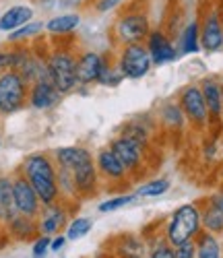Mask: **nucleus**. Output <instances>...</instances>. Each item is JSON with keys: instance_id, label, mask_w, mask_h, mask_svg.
Segmentation results:
<instances>
[{"instance_id": "nucleus-1", "label": "nucleus", "mask_w": 223, "mask_h": 258, "mask_svg": "<svg viewBox=\"0 0 223 258\" xmlns=\"http://www.w3.org/2000/svg\"><path fill=\"white\" fill-rule=\"evenodd\" d=\"M19 171L23 174L31 186L35 188L37 197L43 207L60 203V188H58V169L52 153H31L23 159Z\"/></svg>"}, {"instance_id": "nucleus-2", "label": "nucleus", "mask_w": 223, "mask_h": 258, "mask_svg": "<svg viewBox=\"0 0 223 258\" xmlns=\"http://www.w3.org/2000/svg\"><path fill=\"white\" fill-rule=\"evenodd\" d=\"M151 19L149 13L141 7H126L112 25V39L114 44L126 46V44H145V39L151 33Z\"/></svg>"}, {"instance_id": "nucleus-3", "label": "nucleus", "mask_w": 223, "mask_h": 258, "mask_svg": "<svg viewBox=\"0 0 223 258\" xmlns=\"http://www.w3.org/2000/svg\"><path fill=\"white\" fill-rule=\"evenodd\" d=\"M200 231H203L200 207H198V203H186V205H180L172 213L163 235L172 246H180L184 242L194 240Z\"/></svg>"}, {"instance_id": "nucleus-4", "label": "nucleus", "mask_w": 223, "mask_h": 258, "mask_svg": "<svg viewBox=\"0 0 223 258\" xmlns=\"http://www.w3.org/2000/svg\"><path fill=\"white\" fill-rule=\"evenodd\" d=\"M46 62L52 75V83L62 95H69L79 89L77 79V54L71 48H54L46 54Z\"/></svg>"}, {"instance_id": "nucleus-5", "label": "nucleus", "mask_w": 223, "mask_h": 258, "mask_svg": "<svg viewBox=\"0 0 223 258\" xmlns=\"http://www.w3.org/2000/svg\"><path fill=\"white\" fill-rule=\"evenodd\" d=\"M29 97V83L19 71L0 73V116H11L23 110Z\"/></svg>"}, {"instance_id": "nucleus-6", "label": "nucleus", "mask_w": 223, "mask_h": 258, "mask_svg": "<svg viewBox=\"0 0 223 258\" xmlns=\"http://www.w3.org/2000/svg\"><path fill=\"white\" fill-rule=\"evenodd\" d=\"M200 50L207 54H217L223 50V5L209 3L200 9Z\"/></svg>"}, {"instance_id": "nucleus-7", "label": "nucleus", "mask_w": 223, "mask_h": 258, "mask_svg": "<svg viewBox=\"0 0 223 258\" xmlns=\"http://www.w3.org/2000/svg\"><path fill=\"white\" fill-rule=\"evenodd\" d=\"M178 103H180L182 112L186 116V122L196 128V131H205L211 124V116H209V110H207V103H205V97H203V91H200V85L196 83H190V85H184L178 93Z\"/></svg>"}, {"instance_id": "nucleus-8", "label": "nucleus", "mask_w": 223, "mask_h": 258, "mask_svg": "<svg viewBox=\"0 0 223 258\" xmlns=\"http://www.w3.org/2000/svg\"><path fill=\"white\" fill-rule=\"evenodd\" d=\"M116 62H118L124 79H130V81H139V79L147 77L149 71L153 69V60H151V54H149L145 44L120 46Z\"/></svg>"}, {"instance_id": "nucleus-9", "label": "nucleus", "mask_w": 223, "mask_h": 258, "mask_svg": "<svg viewBox=\"0 0 223 258\" xmlns=\"http://www.w3.org/2000/svg\"><path fill=\"white\" fill-rule=\"evenodd\" d=\"M13 197H15V207L19 215H25V217H37L41 213V201L37 197L35 188L31 186V182L17 171L13 176Z\"/></svg>"}, {"instance_id": "nucleus-10", "label": "nucleus", "mask_w": 223, "mask_h": 258, "mask_svg": "<svg viewBox=\"0 0 223 258\" xmlns=\"http://www.w3.org/2000/svg\"><path fill=\"white\" fill-rule=\"evenodd\" d=\"M109 64V56L97 50H83L77 54V79L79 87H89L99 81L103 69Z\"/></svg>"}, {"instance_id": "nucleus-11", "label": "nucleus", "mask_w": 223, "mask_h": 258, "mask_svg": "<svg viewBox=\"0 0 223 258\" xmlns=\"http://www.w3.org/2000/svg\"><path fill=\"white\" fill-rule=\"evenodd\" d=\"M109 149L118 155V159L124 163V167L128 169L130 176H135L137 171L143 169L147 149L143 145H139L137 141H132L130 137H124V135H118L116 139H112Z\"/></svg>"}, {"instance_id": "nucleus-12", "label": "nucleus", "mask_w": 223, "mask_h": 258, "mask_svg": "<svg viewBox=\"0 0 223 258\" xmlns=\"http://www.w3.org/2000/svg\"><path fill=\"white\" fill-rule=\"evenodd\" d=\"M145 46L151 54V60H153V67H163V64H170L174 62L180 52H178V46L172 41V37L163 31V29H151L149 37L145 39Z\"/></svg>"}, {"instance_id": "nucleus-13", "label": "nucleus", "mask_w": 223, "mask_h": 258, "mask_svg": "<svg viewBox=\"0 0 223 258\" xmlns=\"http://www.w3.org/2000/svg\"><path fill=\"white\" fill-rule=\"evenodd\" d=\"M62 93L56 89V85L52 81H37L33 85H29V97L27 103L37 112H46L56 107L62 101Z\"/></svg>"}, {"instance_id": "nucleus-14", "label": "nucleus", "mask_w": 223, "mask_h": 258, "mask_svg": "<svg viewBox=\"0 0 223 258\" xmlns=\"http://www.w3.org/2000/svg\"><path fill=\"white\" fill-rule=\"evenodd\" d=\"M69 219V209L62 203H54L48 207H41V213L37 215V231L39 235H58Z\"/></svg>"}, {"instance_id": "nucleus-15", "label": "nucleus", "mask_w": 223, "mask_h": 258, "mask_svg": "<svg viewBox=\"0 0 223 258\" xmlns=\"http://www.w3.org/2000/svg\"><path fill=\"white\" fill-rule=\"evenodd\" d=\"M95 165L99 171V178L107 180V182H126L130 178L128 169L124 167V163L118 159V155L112 151L109 147H103L95 155Z\"/></svg>"}, {"instance_id": "nucleus-16", "label": "nucleus", "mask_w": 223, "mask_h": 258, "mask_svg": "<svg viewBox=\"0 0 223 258\" xmlns=\"http://www.w3.org/2000/svg\"><path fill=\"white\" fill-rule=\"evenodd\" d=\"M198 85H200V91H203V97H205V103H207L211 124L221 122V118H223V87H221V81H217L213 77H207Z\"/></svg>"}, {"instance_id": "nucleus-17", "label": "nucleus", "mask_w": 223, "mask_h": 258, "mask_svg": "<svg viewBox=\"0 0 223 258\" xmlns=\"http://www.w3.org/2000/svg\"><path fill=\"white\" fill-rule=\"evenodd\" d=\"M83 23V17L75 11H66L60 15H54L46 21V33L54 39L66 37V35H73Z\"/></svg>"}, {"instance_id": "nucleus-18", "label": "nucleus", "mask_w": 223, "mask_h": 258, "mask_svg": "<svg viewBox=\"0 0 223 258\" xmlns=\"http://www.w3.org/2000/svg\"><path fill=\"white\" fill-rule=\"evenodd\" d=\"M73 178H75V184H77L81 199L93 197L97 192V186H99V171H97V165H95V157L91 161L79 165L77 169H73Z\"/></svg>"}, {"instance_id": "nucleus-19", "label": "nucleus", "mask_w": 223, "mask_h": 258, "mask_svg": "<svg viewBox=\"0 0 223 258\" xmlns=\"http://www.w3.org/2000/svg\"><path fill=\"white\" fill-rule=\"evenodd\" d=\"M52 157H54V161H56L58 167H66V169H71V171L77 169L79 165H83V163H87V161L93 159L91 151H89L87 147H77V145L54 149Z\"/></svg>"}, {"instance_id": "nucleus-20", "label": "nucleus", "mask_w": 223, "mask_h": 258, "mask_svg": "<svg viewBox=\"0 0 223 258\" xmlns=\"http://www.w3.org/2000/svg\"><path fill=\"white\" fill-rule=\"evenodd\" d=\"M33 15L35 13L29 5H13L0 15V31L11 33L19 27H23L29 23V21H33Z\"/></svg>"}, {"instance_id": "nucleus-21", "label": "nucleus", "mask_w": 223, "mask_h": 258, "mask_svg": "<svg viewBox=\"0 0 223 258\" xmlns=\"http://www.w3.org/2000/svg\"><path fill=\"white\" fill-rule=\"evenodd\" d=\"M178 52L180 56H190L200 52V25L198 19H190L178 33Z\"/></svg>"}, {"instance_id": "nucleus-22", "label": "nucleus", "mask_w": 223, "mask_h": 258, "mask_svg": "<svg viewBox=\"0 0 223 258\" xmlns=\"http://www.w3.org/2000/svg\"><path fill=\"white\" fill-rule=\"evenodd\" d=\"M198 207L203 229L213 235H223V211L213 203V199H205L203 203H198Z\"/></svg>"}, {"instance_id": "nucleus-23", "label": "nucleus", "mask_w": 223, "mask_h": 258, "mask_svg": "<svg viewBox=\"0 0 223 258\" xmlns=\"http://www.w3.org/2000/svg\"><path fill=\"white\" fill-rule=\"evenodd\" d=\"M17 207L13 197V178L11 176H0V223H9L13 217H17Z\"/></svg>"}, {"instance_id": "nucleus-24", "label": "nucleus", "mask_w": 223, "mask_h": 258, "mask_svg": "<svg viewBox=\"0 0 223 258\" xmlns=\"http://www.w3.org/2000/svg\"><path fill=\"white\" fill-rule=\"evenodd\" d=\"M46 33V21H29L27 25L19 27L7 35V44H31L35 39H41Z\"/></svg>"}, {"instance_id": "nucleus-25", "label": "nucleus", "mask_w": 223, "mask_h": 258, "mask_svg": "<svg viewBox=\"0 0 223 258\" xmlns=\"http://www.w3.org/2000/svg\"><path fill=\"white\" fill-rule=\"evenodd\" d=\"M194 244H196V258H223V248L221 242L217 240V235L205 229L194 238Z\"/></svg>"}, {"instance_id": "nucleus-26", "label": "nucleus", "mask_w": 223, "mask_h": 258, "mask_svg": "<svg viewBox=\"0 0 223 258\" xmlns=\"http://www.w3.org/2000/svg\"><path fill=\"white\" fill-rule=\"evenodd\" d=\"M159 120L165 128H170V131H182V128L188 124L186 122V116L182 112V107L178 101H168L161 105L159 110Z\"/></svg>"}, {"instance_id": "nucleus-27", "label": "nucleus", "mask_w": 223, "mask_h": 258, "mask_svg": "<svg viewBox=\"0 0 223 258\" xmlns=\"http://www.w3.org/2000/svg\"><path fill=\"white\" fill-rule=\"evenodd\" d=\"M7 227H9V233L17 240H27L33 233H39L37 231V217H25V215L13 217L7 223Z\"/></svg>"}, {"instance_id": "nucleus-28", "label": "nucleus", "mask_w": 223, "mask_h": 258, "mask_svg": "<svg viewBox=\"0 0 223 258\" xmlns=\"http://www.w3.org/2000/svg\"><path fill=\"white\" fill-rule=\"evenodd\" d=\"M172 188V182L168 178H155V180H149V182H143L135 195L139 199H157V197H163L165 192Z\"/></svg>"}, {"instance_id": "nucleus-29", "label": "nucleus", "mask_w": 223, "mask_h": 258, "mask_svg": "<svg viewBox=\"0 0 223 258\" xmlns=\"http://www.w3.org/2000/svg\"><path fill=\"white\" fill-rule=\"evenodd\" d=\"M122 135L130 137L132 141H137L139 145H143L145 149H149V141H151V128L143 122V120H130L124 128H122Z\"/></svg>"}, {"instance_id": "nucleus-30", "label": "nucleus", "mask_w": 223, "mask_h": 258, "mask_svg": "<svg viewBox=\"0 0 223 258\" xmlns=\"http://www.w3.org/2000/svg\"><path fill=\"white\" fill-rule=\"evenodd\" d=\"M118 254L122 258H143L145 256V244L135 238V235H124L118 246Z\"/></svg>"}, {"instance_id": "nucleus-31", "label": "nucleus", "mask_w": 223, "mask_h": 258, "mask_svg": "<svg viewBox=\"0 0 223 258\" xmlns=\"http://www.w3.org/2000/svg\"><path fill=\"white\" fill-rule=\"evenodd\" d=\"M139 197L135 195V192H128V195H118V197H112L107 201H101L97 205V211L99 213H114V211H120L128 205H132Z\"/></svg>"}, {"instance_id": "nucleus-32", "label": "nucleus", "mask_w": 223, "mask_h": 258, "mask_svg": "<svg viewBox=\"0 0 223 258\" xmlns=\"http://www.w3.org/2000/svg\"><path fill=\"white\" fill-rule=\"evenodd\" d=\"M93 229V219L89 217H75L69 225H66V238L69 240H81Z\"/></svg>"}, {"instance_id": "nucleus-33", "label": "nucleus", "mask_w": 223, "mask_h": 258, "mask_svg": "<svg viewBox=\"0 0 223 258\" xmlns=\"http://www.w3.org/2000/svg\"><path fill=\"white\" fill-rule=\"evenodd\" d=\"M122 81H124V75H122V71L118 67V62H112L109 60V64L103 69L97 85H101V87H118Z\"/></svg>"}, {"instance_id": "nucleus-34", "label": "nucleus", "mask_w": 223, "mask_h": 258, "mask_svg": "<svg viewBox=\"0 0 223 258\" xmlns=\"http://www.w3.org/2000/svg\"><path fill=\"white\" fill-rule=\"evenodd\" d=\"M149 258H176V248L165 240H159L157 244H153L151 250H149Z\"/></svg>"}, {"instance_id": "nucleus-35", "label": "nucleus", "mask_w": 223, "mask_h": 258, "mask_svg": "<svg viewBox=\"0 0 223 258\" xmlns=\"http://www.w3.org/2000/svg\"><path fill=\"white\" fill-rule=\"evenodd\" d=\"M126 0H95L93 3V11L99 13V15H105V13H112L120 7H124Z\"/></svg>"}, {"instance_id": "nucleus-36", "label": "nucleus", "mask_w": 223, "mask_h": 258, "mask_svg": "<svg viewBox=\"0 0 223 258\" xmlns=\"http://www.w3.org/2000/svg\"><path fill=\"white\" fill-rule=\"evenodd\" d=\"M50 244H52V238L50 235H39V238L33 242V258H43L50 250Z\"/></svg>"}, {"instance_id": "nucleus-37", "label": "nucleus", "mask_w": 223, "mask_h": 258, "mask_svg": "<svg viewBox=\"0 0 223 258\" xmlns=\"http://www.w3.org/2000/svg\"><path fill=\"white\" fill-rule=\"evenodd\" d=\"M176 248V258H196V244L194 240L184 242L180 246H174Z\"/></svg>"}, {"instance_id": "nucleus-38", "label": "nucleus", "mask_w": 223, "mask_h": 258, "mask_svg": "<svg viewBox=\"0 0 223 258\" xmlns=\"http://www.w3.org/2000/svg\"><path fill=\"white\" fill-rule=\"evenodd\" d=\"M66 242H69V238H66V235H54L52 244H50V252H60V250L66 246Z\"/></svg>"}, {"instance_id": "nucleus-39", "label": "nucleus", "mask_w": 223, "mask_h": 258, "mask_svg": "<svg viewBox=\"0 0 223 258\" xmlns=\"http://www.w3.org/2000/svg\"><path fill=\"white\" fill-rule=\"evenodd\" d=\"M85 3H87V0H58V5H60L62 9H69V11L79 9V7H83Z\"/></svg>"}, {"instance_id": "nucleus-40", "label": "nucleus", "mask_w": 223, "mask_h": 258, "mask_svg": "<svg viewBox=\"0 0 223 258\" xmlns=\"http://www.w3.org/2000/svg\"><path fill=\"white\" fill-rule=\"evenodd\" d=\"M205 157L207 159H215L217 157V143L215 141H211V143L205 145Z\"/></svg>"}, {"instance_id": "nucleus-41", "label": "nucleus", "mask_w": 223, "mask_h": 258, "mask_svg": "<svg viewBox=\"0 0 223 258\" xmlns=\"http://www.w3.org/2000/svg\"><path fill=\"white\" fill-rule=\"evenodd\" d=\"M211 199H213V203H215V205H217V207H219V209L223 211V190H219V192H215V195H213Z\"/></svg>"}, {"instance_id": "nucleus-42", "label": "nucleus", "mask_w": 223, "mask_h": 258, "mask_svg": "<svg viewBox=\"0 0 223 258\" xmlns=\"http://www.w3.org/2000/svg\"><path fill=\"white\" fill-rule=\"evenodd\" d=\"M0 145H3V139H0Z\"/></svg>"}, {"instance_id": "nucleus-43", "label": "nucleus", "mask_w": 223, "mask_h": 258, "mask_svg": "<svg viewBox=\"0 0 223 258\" xmlns=\"http://www.w3.org/2000/svg\"><path fill=\"white\" fill-rule=\"evenodd\" d=\"M0 73H3V67H0Z\"/></svg>"}, {"instance_id": "nucleus-44", "label": "nucleus", "mask_w": 223, "mask_h": 258, "mask_svg": "<svg viewBox=\"0 0 223 258\" xmlns=\"http://www.w3.org/2000/svg\"><path fill=\"white\" fill-rule=\"evenodd\" d=\"M221 87H223V81H221Z\"/></svg>"}, {"instance_id": "nucleus-45", "label": "nucleus", "mask_w": 223, "mask_h": 258, "mask_svg": "<svg viewBox=\"0 0 223 258\" xmlns=\"http://www.w3.org/2000/svg\"><path fill=\"white\" fill-rule=\"evenodd\" d=\"M0 15H3V13H0Z\"/></svg>"}, {"instance_id": "nucleus-46", "label": "nucleus", "mask_w": 223, "mask_h": 258, "mask_svg": "<svg viewBox=\"0 0 223 258\" xmlns=\"http://www.w3.org/2000/svg\"><path fill=\"white\" fill-rule=\"evenodd\" d=\"M0 33H3V31H0Z\"/></svg>"}]
</instances>
